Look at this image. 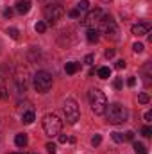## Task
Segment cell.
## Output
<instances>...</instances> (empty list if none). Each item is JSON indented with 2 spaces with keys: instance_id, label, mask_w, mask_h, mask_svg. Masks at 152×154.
Segmentation results:
<instances>
[{
  "instance_id": "obj_1",
  "label": "cell",
  "mask_w": 152,
  "mask_h": 154,
  "mask_svg": "<svg viewBox=\"0 0 152 154\" xmlns=\"http://www.w3.org/2000/svg\"><path fill=\"white\" fill-rule=\"evenodd\" d=\"M106 116H108V122L109 124H123L125 120H127V116H129V111H127V108L125 106H122V104H118V102H114V104H109V106H106Z\"/></svg>"
},
{
  "instance_id": "obj_2",
  "label": "cell",
  "mask_w": 152,
  "mask_h": 154,
  "mask_svg": "<svg viewBox=\"0 0 152 154\" xmlns=\"http://www.w3.org/2000/svg\"><path fill=\"white\" fill-rule=\"evenodd\" d=\"M90 106H91V111L95 115H104L106 106H108V99L99 88H93L90 91Z\"/></svg>"
},
{
  "instance_id": "obj_3",
  "label": "cell",
  "mask_w": 152,
  "mask_h": 154,
  "mask_svg": "<svg viewBox=\"0 0 152 154\" xmlns=\"http://www.w3.org/2000/svg\"><path fill=\"white\" fill-rule=\"evenodd\" d=\"M61 127H63V124H61V120L56 115L48 113V115L43 116V131H45L47 136H50V138L57 136L61 133Z\"/></svg>"
},
{
  "instance_id": "obj_4",
  "label": "cell",
  "mask_w": 152,
  "mask_h": 154,
  "mask_svg": "<svg viewBox=\"0 0 152 154\" xmlns=\"http://www.w3.org/2000/svg\"><path fill=\"white\" fill-rule=\"evenodd\" d=\"M43 14H45V20L48 23H57L61 20V16L65 14V9H63L61 4H48L43 9Z\"/></svg>"
},
{
  "instance_id": "obj_5",
  "label": "cell",
  "mask_w": 152,
  "mask_h": 154,
  "mask_svg": "<svg viewBox=\"0 0 152 154\" xmlns=\"http://www.w3.org/2000/svg\"><path fill=\"white\" fill-rule=\"evenodd\" d=\"M63 111L66 116V122L68 124H75L81 116V109H79V104H77L74 99H66L65 104H63Z\"/></svg>"
},
{
  "instance_id": "obj_6",
  "label": "cell",
  "mask_w": 152,
  "mask_h": 154,
  "mask_svg": "<svg viewBox=\"0 0 152 154\" xmlns=\"http://www.w3.org/2000/svg\"><path fill=\"white\" fill-rule=\"evenodd\" d=\"M34 88L38 90L39 93H47L52 88V75L48 72H38L34 75Z\"/></svg>"
},
{
  "instance_id": "obj_7",
  "label": "cell",
  "mask_w": 152,
  "mask_h": 154,
  "mask_svg": "<svg viewBox=\"0 0 152 154\" xmlns=\"http://www.w3.org/2000/svg\"><path fill=\"white\" fill-rule=\"evenodd\" d=\"M102 16H104L102 9H99V7H97V9H90L82 23H84L86 27H90V29H95V27L102 22Z\"/></svg>"
},
{
  "instance_id": "obj_8",
  "label": "cell",
  "mask_w": 152,
  "mask_h": 154,
  "mask_svg": "<svg viewBox=\"0 0 152 154\" xmlns=\"http://www.w3.org/2000/svg\"><path fill=\"white\" fill-rule=\"evenodd\" d=\"M100 23H102V27H104V31H106L108 38H113V39L118 38V27H116V23L113 22V18H111V16L104 14Z\"/></svg>"
},
{
  "instance_id": "obj_9",
  "label": "cell",
  "mask_w": 152,
  "mask_h": 154,
  "mask_svg": "<svg viewBox=\"0 0 152 154\" xmlns=\"http://www.w3.org/2000/svg\"><path fill=\"white\" fill-rule=\"evenodd\" d=\"M149 31H150V23L149 22H141V23H136V25H132V34L134 36H145V34H149Z\"/></svg>"
},
{
  "instance_id": "obj_10",
  "label": "cell",
  "mask_w": 152,
  "mask_h": 154,
  "mask_svg": "<svg viewBox=\"0 0 152 154\" xmlns=\"http://www.w3.org/2000/svg\"><path fill=\"white\" fill-rule=\"evenodd\" d=\"M14 9H16V13H20V14H27V13L31 11V0H18L16 5H14Z\"/></svg>"
},
{
  "instance_id": "obj_11",
  "label": "cell",
  "mask_w": 152,
  "mask_h": 154,
  "mask_svg": "<svg viewBox=\"0 0 152 154\" xmlns=\"http://www.w3.org/2000/svg\"><path fill=\"white\" fill-rule=\"evenodd\" d=\"M27 143H29V136H27L25 133H20V134L14 136V145H16V147L23 149V147H27Z\"/></svg>"
},
{
  "instance_id": "obj_12",
  "label": "cell",
  "mask_w": 152,
  "mask_h": 154,
  "mask_svg": "<svg viewBox=\"0 0 152 154\" xmlns=\"http://www.w3.org/2000/svg\"><path fill=\"white\" fill-rule=\"evenodd\" d=\"M81 70V63H77V61H70V63H66V66H65V72L68 74V75H74Z\"/></svg>"
},
{
  "instance_id": "obj_13",
  "label": "cell",
  "mask_w": 152,
  "mask_h": 154,
  "mask_svg": "<svg viewBox=\"0 0 152 154\" xmlns=\"http://www.w3.org/2000/svg\"><path fill=\"white\" fill-rule=\"evenodd\" d=\"M34 120H36V115H34V111H32V109H29V111H23V113H22V122H23V124H27V125H29V124H32Z\"/></svg>"
},
{
  "instance_id": "obj_14",
  "label": "cell",
  "mask_w": 152,
  "mask_h": 154,
  "mask_svg": "<svg viewBox=\"0 0 152 154\" xmlns=\"http://www.w3.org/2000/svg\"><path fill=\"white\" fill-rule=\"evenodd\" d=\"M7 97H9V91H7V86H5V79L0 77V100H4Z\"/></svg>"
},
{
  "instance_id": "obj_15",
  "label": "cell",
  "mask_w": 152,
  "mask_h": 154,
  "mask_svg": "<svg viewBox=\"0 0 152 154\" xmlns=\"http://www.w3.org/2000/svg\"><path fill=\"white\" fill-rule=\"evenodd\" d=\"M86 39H88L90 43H97V41H99V31H97V29H90L88 34H86Z\"/></svg>"
},
{
  "instance_id": "obj_16",
  "label": "cell",
  "mask_w": 152,
  "mask_h": 154,
  "mask_svg": "<svg viewBox=\"0 0 152 154\" xmlns=\"http://www.w3.org/2000/svg\"><path fill=\"white\" fill-rule=\"evenodd\" d=\"M75 9L79 13H88V11H90V2H88V0H81V2L77 4Z\"/></svg>"
},
{
  "instance_id": "obj_17",
  "label": "cell",
  "mask_w": 152,
  "mask_h": 154,
  "mask_svg": "<svg viewBox=\"0 0 152 154\" xmlns=\"http://www.w3.org/2000/svg\"><path fill=\"white\" fill-rule=\"evenodd\" d=\"M97 75L100 77V79H108V77L111 75V70H109L108 66H102V68L97 70Z\"/></svg>"
},
{
  "instance_id": "obj_18",
  "label": "cell",
  "mask_w": 152,
  "mask_h": 154,
  "mask_svg": "<svg viewBox=\"0 0 152 154\" xmlns=\"http://www.w3.org/2000/svg\"><path fill=\"white\" fill-rule=\"evenodd\" d=\"M134 152L136 154H147V147L143 145V143H134Z\"/></svg>"
},
{
  "instance_id": "obj_19",
  "label": "cell",
  "mask_w": 152,
  "mask_h": 154,
  "mask_svg": "<svg viewBox=\"0 0 152 154\" xmlns=\"http://www.w3.org/2000/svg\"><path fill=\"white\" fill-rule=\"evenodd\" d=\"M7 34H9L13 39H18V36H20V32H18L16 27H9V29H7Z\"/></svg>"
},
{
  "instance_id": "obj_20",
  "label": "cell",
  "mask_w": 152,
  "mask_h": 154,
  "mask_svg": "<svg viewBox=\"0 0 152 154\" xmlns=\"http://www.w3.org/2000/svg\"><path fill=\"white\" fill-rule=\"evenodd\" d=\"M34 29H36V32H45V31H47V23H45V22H38V23L34 25Z\"/></svg>"
},
{
  "instance_id": "obj_21",
  "label": "cell",
  "mask_w": 152,
  "mask_h": 154,
  "mask_svg": "<svg viewBox=\"0 0 152 154\" xmlns=\"http://www.w3.org/2000/svg\"><path fill=\"white\" fill-rule=\"evenodd\" d=\"M111 138H113L116 143H122L123 142V134L122 133H111Z\"/></svg>"
},
{
  "instance_id": "obj_22",
  "label": "cell",
  "mask_w": 152,
  "mask_h": 154,
  "mask_svg": "<svg viewBox=\"0 0 152 154\" xmlns=\"http://www.w3.org/2000/svg\"><path fill=\"white\" fill-rule=\"evenodd\" d=\"M100 143H102V136H100V134H95V136L91 138V145L97 147V145H100Z\"/></svg>"
},
{
  "instance_id": "obj_23",
  "label": "cell",
  "mask_w": 152,
  "mask_h": 154,
  "mask_svg": "<svg viewBox=\"0 0 152 154\" xmlns=\"http://www.w3.org/2000/svg\"><path fill=\"white\" fill-rule=\"evenodd\" d=\"M143 48H145V47H143V43H140V41H136V43L132 45V50H134V52H138V54H140V52H143Z\"/></svg>"
},
{
  "instance_id": "obj_24",
  "label": "cell",
  "mask_w": 152,
  "mask_h": 154,
  "mask_svg": "<svg viewBox=\"0 0 152 154\" xmlns=\"http://www.w3.org/2000/svg\"><path fill=\"white\" fill-rule=\"evenodd\" d=\"M47 152L48 154H56V151H57V147H56V143H47Z\"/></svg>"
},
{
  "instance_id": "obj_25",
  "label": "cell",
  "mask_w": 152,
  "mask_h": 154,
  "mask_svg": "<svg viewBox=\"0 0 152 154\" xmlns=\"http://www.w3.org/2000/svg\"><path fill=\"white\" fill-rule=\"evenodd\" d=\"M138 100H140L141 104H147L150 99H149V95H147V93H140V95H138Z\"/></svg>"
},
{
  "instance_id": "obj_26",
  "label": "cell",
  "mask_w": 152,
  "mask_h": 154,
  "mask_svg": "<svg viewBox=\"0 0 152 154\" xmlns=\"http://www.w3.org/2000/svg\"><path fill=\"white\" fill-rule=\"evenodd\" d=\"M141 134H143V136H147V138H149V136H150V134H152V129H150V127H149V125H145V127H143V129H141Z\"/></svg>"
},
{
  "instance_id": "obj_27",
  "label": "cell",
  "mask_w": 152,
  "mask_h": 154,
  "mask_svg": "<svg viewBox=\"0 0 152 154\" xmlns=\"http://www.w3.org/2000/svg\"><path fill=\"white\" fill-rule=\"evenodd\" d=\"M93 59H95V56H93V54H88V56L84 57V63H86V65H93Z\"/></svg>"
},
{
  "instance_id": "obj_28",
  "label": "cell",
  "mask_w": 152,
  "mask_h": 154,
  "mask_svg": "<svg viewBox=\"0 0 152 154\" xmlns=\"http://www.w3.org/2000/svg\"><path fill=\"white\" fill-rule=\"evenodd\" d=\"M114 66H116V68H118V70H122V68H125V61H123V59H118V61H116V65H114Z\"/></svg>"
},
{
  "instance_id": "obj_29",
  "label": "cell",
  "mask_w": 152,
  "mask_h": 154,
  "mask_svg": "<svg viewBox=\"0 0 152 154\" xmlns=\"http://www.w3.org/2000/svg\"><path fill=\"white\" fill-rule=\"evenodd\" d=\"M123 140H129V142H131V140H134V133H132V131H127V133H125V136H123Z\"/></svg>"
},
{
  "instance_id": "obj_30",
  "label": "cell",
  "mask_w": 152,
  "mask_h": 154,
  "mask_svg": "<svg viewBox=\"0 0 152 154\" xmlns=\"http://www.w3.org/2000/svg\"><path fill=\"white\" fill-rule=\"evenodd\" d=\"M113 86L116 88V90H120V88H122V79H120V77H118V79H114Z\"/></svg>"
},
{
  "instance_id": "obj_31",
  "label": "cell",
  "mask_w": 152,
  "mask_h": 154,
  "mask_svg": "<svg viewBox=\"0 0 152 154\" xmlns=\"http://www.w3.org/2000/svg\"><path fill=\"white\" fill-rule=\"evenodd\" d=\"M68 14H70V16H72V18H79V16H81V13H79V11H77V9H72V11H70V13H68Z\"/></svg>"
},
{
  "instance_id": "obj_32",
  "label": "cell",
  "mask_w": 152,
  "mask_h": 154,
  "mask_svg": "<svg viewBox=\"0 0 152 154\" xmlns=\"http://www.w3.org/2000/svg\"><path fill=\"white\" fill-rule=\"evenodd\" d=\"M113 56H114V50H113V48H108V50H106V57H108V59H111Z\"/></svg>"
},
{
  "instance_id": "obj_33",
  "label": "cell",
  "mask_w": 152,
  "mask_h": 154,
  "mask_svg": "<svg viewBox=\"0 0 152 154\" xmlns=\"http://www.w3.org/2000/svg\"><path fill=\"white\" fill-rule=\"evenodd\" d=\"M13 13H14L13 9H5V11H4V16H5V18H11V16H13Z\"/></svg>"
},
{
  "instance_id": "obj_34",
  "label": "cell",
  "mask_w": 152,
  "mask_h": 154,
  "mask_svg": "<svg viewBox=\"0 0 152 154\" xmlns=\"http://www.w3.org/2000/svg\"><path fill=\"white\" fill-rule=\"evenodd\" d=\"M134 84H136V79L134 77H129L127 79V86H134Z\"/></svg>"
},
{
  "instance_id": "obj_35",
  "label": "cell",
  "mask_w": 152,
  "mask_h": 154,
  "mask_svg": "<svg viewBox=\"0 0 152 154\" xmlns=\"http://www.w3.org/2000/svg\"><path fill=\"white\" fill-rule=\"evenodd\" d=\"M68 142V136H65V134H59V143H66Z\"/></svg>"
},
{
  "instance_id": "obj_36",
  "label": "cell",
  "mask_w": 152,
  "mask_h": 154,
  "mask_svg": "<svg viewBox=\"0 0 152 154\" xmlns=\"http://www.w3.org/2000/svg\"><path fill=\"white\" fill-rule=\"evenodd\" d=\"M150 118H152V113H150V111H147V113H145V120H147V122H150Z\"/></svg>"
},
{
  "instance_id": "obj_37",
  "label": "cell",
  "mask_w": 152,
  "mask_h": 154,
  "mask_svg": "<svg viewBox=\"0 0 152 154\" xmlns=\"http://www.w3.org/2000/svg\"><path fill=\"white\" fill-rule=\"evenodd\" d=\"M102 2H106V4H108V2H111V0H102Z\"/></svg>"
},
{
  "instance_id": "obj_38",
  "label": "cell",
  "mask_w": 152,
  "mask_h": 154,
  "mask_svg": "<svg viewBox=\"0 0 152 154\" xmlns=\"http://www.w3.org/2000/svg\"><path fill=\"white\" fill-rule=\"evenodd\" d=\"M13 154H25V152H13Z\"/></svg>"
},
{
  "instance_id": "obj_39",
  "label": "cell",
  "mask_w": 152,
  "mask_h": 154,
  "mask_svg": "<svg viewBox=\"0 0 152 154\" xmlns=\"http://www.w3.org/2000/svg\"><path fill=\"white\" fill-rule=\"evenodd\" d=\"M34 154H36V152H34Z\"/></svg>"
}]
</instances>
